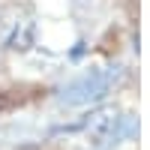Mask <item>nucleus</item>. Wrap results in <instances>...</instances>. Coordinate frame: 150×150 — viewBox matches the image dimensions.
I'll list each match as a JSON object with an SVG mask.
<instances>
[{
  "mask_svg": "<svg viewBox=\"0 0 150 150\" xmlns=\"http://www.w3.org/2000/svg\"><path fill=\"white\" fill-rule=\"evenodd\" d=\"M12 108V96L6 93V90H0V114H3V111H9Z\"/></svg>",
  "mask_w": 150,
  "mask_h": 150,
  "instance_id": "1",
  "label": "nucleus"
}]
</instances>
